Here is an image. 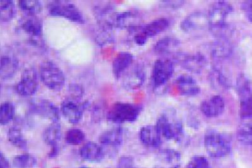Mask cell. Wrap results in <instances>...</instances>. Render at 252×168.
<instances>
[{
  "instance_id": "1",
  "label": "cell",
  "mask_w": 252,
  "mask_h": 168,
  "mask_svg": "<svg viewBox=\"0 0 252 168\" xmlns=\"http://www.w3.org/2000/svg\"><path fill=\"white\" fill-rule=\"evenodd\" d=\"M232 10V6L226 1H216L211 6L208 14L209 26L215 35L222 38L227 28L228 16Z\"/></svg>"
},
{
  "instance_id": "2",
  "label": "cell",
  "mask_w": 252,
  "mask_h": 168,
  "mask_svg": "<svg viewBox=\"0 0 252 168\" xmlns=\"http://www.w3.org/2000/svg\"><path fill=\"white\" fill-rule=\"evenodd\" d=\"M39 76L44 85L52 91H60L65 84L64 72L52 60H45L41 63Z\"/></svg>"
},
{
  "instance_id": "3",
  "label": "cell",
  "mask_w": 252,
  "mask_h": 168,
  "mask_svg": "<svg viewBox=\"0 0 252 168\" xmlns=\"http://www.w3.org/2000/svg\"><path fill=\"white\" fill-rule=\"evenodd\" d=\"M204 145L212 157H225L231 152V138L226 134L211 131L205 136Z\"/></svg>"
},
{
  "instance_id": "4",
  "label": "cell",
  "mask_w": 252,
  "mask_h": 168,
  "mask_svg": "<svg viewBox=\"0 0 252 168\" xmlns=\"http://www.w3.org/2000/svg\"><path fill=\"white\" fill-rule=\"evenodd\" d=\"M141 112V107L138 105L117 102L110 108L107 119L114 123H129L136 121Z\"/></svg>"
},
{
  "instance_id": "5",
  "label": "cell",
  "mask_w": 252,
  "mask_h": 168,
  "mask_svg": "<svg viewBox=\"0 0 252 168\" xmlns=\"http://www.w3.org/2000/svg\"><path fill=\"white\" fill-rule=\"evenodd\" d=\"M237 90L240 99V115L243 119L252 118V88L250 81L241 74L237 80Z\"/></svg>"
},
{
  "instance_id": "6",
  "label": "cell",
  "mask_w": 252,
  "mask_h": 168,
  "mask_svg": "<svg viewBox=\"0 0 252 168\" xmlns=\"http://www.w3.org/2000/svg\"><path fill=\"white\" fill-rule=\"evenodd\" d=\"M48 12L53 16L65 18L70 22L84 24L85 16L77 6L67 1H53L48 4Z\"/></svg>"
},
{
  "instance_id": "7",
  "label": "cell",
  "mask_w": 252,
  "mask_h": 168,
  "mask_svg": "<svg viewBox=\"0 0 252 168\" xmlns=\"http://www.w3.org/2000/svg\"><path fill=\"white\" fill-rule=\"evenodd\" d=\"M156 126L161 137L166 140H180L184 132L182 122L175 115L169 113L160 115L158 119Z\"/></svg>"
},
{
  "instance_id": "8",
  "label": "cell",
  "mask_w": 252,
  "mask_h": 168,
  "mask_svg": "<svg viewBox=\"0 0 252 168\" xmlns=\"http://www.w3.org/2000/svg\"><path fill=\"white\" fill-rule=\"evenodd\" d=\"M174 72L173 63L169 59H158L153 66V80L155 88H161L172 78Z\"/></svg>"
},
{
  "instance_id": "9",
  "label": "cell",
  "mask_w": 252,
  "mask_h": 168,
  "mask_svg": "<svg viewBox=\"0 0 252 168\" xmlns=\"http://www.w3.org/2000/svg\"><path fill=\"white\" fill-rule=\"evenodd\" d=\"M122 84L126 90H136L142 86L146 79L144 66L141 63L132 65L121 77Z\"/></svg>"
},
{
  "instance_id": "10",
  "label": "cell",
  "mask_w": 252,
  "mask_h": 168,
  "mask_svg": "<svg viewBox=\"0 0 252 168\" xmlns=\"http://www.w3.org/2000/svg\"><path fill=\"white\" fill-rule=\"evenodd\" d=\"M37 75L34 69H26L22 75L20 82L16 85V91L19 95L23 97H30L33 95L37 91Z\"/></svg>"
},
{
  "instance_id": "11",
  "label": "cell",
  "mask_w": 252,
  "mask_h": 168,
  "mask_svg": "<svg viewBox=\"0 0 252 168\" xmlns=\"http://www.w3.org/2000/svg\"><path fill=\"white\" fill-rule=\"evenodd\" d=\"M84 107L74 99H65L62 102L61 112L66 119L71 124L80 122L83 116Z\"/></svg>"
},
{
  "instance_id": "12",
  "label": "cell",
  "mask_w": 252,
  "mask_h": 168,
  "mask_svg": "<svg viewBox=\"0 0 252 168\" xmlns=\"http://www.w3.org/2000/svg\"><path fill=\"white\" fill-rule=\"evenodd\" d=\"M32 110L36 114L51 122H60V110L58 108L48 100H39L32 105Z\"/></svg>"
},
{
  "instance_id": "13",
  "label": "cell",
  "mask_w": 252,
  "mask_h": 168,
  "mask_svg": "<svg viewBox=\"0 0 252 168\" xmlns=\"http://www.w3.org/2000/svg\"><path fill=\"white\" fill-rule=\"evenodd\" d=\"M181 155L172 149H165L159 152L156 157L154 168H179Z\"/></svg>"
},
{
  "instance_id": "14",
  "label": "cell",
  "mask_w": 252,
  "mask_h": 168,
  "mask_svg": "<svg viewBox=\"0 0 252 168\" xmlns=\"http://www.w3.org/2000/svg\"><path fill=\"white\" fill-rule=\"evenodd\" d=\"M23 30L29 35L31 42L35 45H41L42 44V23L39 19L35 16H30L26 19L21 25Z\"/></svg>"
},
{
  "instance_id": "15",
  "label": "cell",
  "mask_w": 252,
  "mask_h": 168,
  "mask_svg": "<svg viewBox=\"0 0 252 168\" xmlns=\"http://www.w3.org/2000/svg\"><path fill=\"white\" fill-rule=\"evenodd\" d=\"M200 110L204 116L209 118L217 117L225 110V101L220 95H214L203 100Z\"/></svg>"
},
{
  "instance_id": "16",
  "label": "cell",
  "mask_w": 252,
  "mask_h": 168,
  "mask_svg": "<svg viewBox=\"0 0 252 168\" xmlns=\"http://www.w3.org/2000/svg\"><path fill=\"white\" fill-rule=\"evenodd\" d=\"M62 129L60 122H51L43 132V140L45 142L51 146V150L49 156L51 157L57 156L58 153L59 141L61 138Z\"/></svg>"
},
{
  "instance_id": "17",
  "label": "cell",
  "mask_w": 252,
  "mask_h": 168,
  "mask_svg": "<svg viewBox=\"0 0 252 168\" xmlns=\"http://www.w3.org/2000/svg\"><path fill=\"white\" fill-rule=\"evenodd\" d=\"M209 25L208 15L200 12H195L189 15L183 20L181 24V28L184 32H191L196 30H200Z\"/></svg>"
},
{
  "instance_id": "18",
  "label": "cell",
  "mask_w": 252,
  "mask_h": 168,
  "mask_svg": "<svg viewBox=\"0 0 252 168\" xmlns=\"http://www.w3.org/2000/svg\"><path fill=\"white\" fill-rule=\"evenodd\" d=\"M177 89L184 96H195L200 92V88L194 78L189 75H182L176 79Z\"/></svg>"
},
{
  "instance_id": "19",
  "label": "cell",
  "mask_w": 252,
  "mask_h": 168,
  "mask_svg": "<svg viewBox=\"0 0 252 168\" xmlns=\"http://www.w3.org/2000/svg\"><path fill=\"white\" fill-rule=\"evenodd\" d=\"M79 153L84 160L95 163L101 162L105 156L104 149L94 141H89L84 144L80 149Z\"/></svg>"
},
{
  "instance_id": "20",
  "label": "cell",
  "mask_w": 252,
  "mask_h": 168,
  "mask_svg": "<svg viewBox=\"0 0 252 168\" xmlns=\"http://www.w3.org/2000/svg\"><path fill=\"white\" fill-rule=\"evenodd\" d=\"M133 59V55L129 52H121L117 55L113 60V71L118 80L132 66Z\"/></svg>"
},
{
  "instance_id": "21",
  "label": "cell",
  "mask_w": 252,
  "mask_h": 168,
  "mask_svg": "<svg viewBox=\"0 0 252 168\" xmlns=\"http://www.w3.org/2000/svg\"><path fill=\"white\" fill-rule=\"evenodd\" d=\"M140 140L144 145L156 147L161 142V135L156 125H146L141 128Z\"/></svg>"
},
{
  "instance_id": "22",
  "label": "cell",
  "mask_w": 252,
  "mask_h": 168,
  "mask_svg": "<svg viewBox=\"0 0 252 168\" xmlns=\"http://www.w3.org/2000/svg\"><path fill=\"white\" fill-rule=\"evenodd\" d=\"M169 26V21L166 18H160L156 19L150 23L139 29V32L142 33L147 39L158 35L160 32L166 30Z\"/></svg>"
},
{
  "instance_id": "23",
  "label": "cell",
  "mask_w": 252,
  "mask_h": 168,
  "mask_svg": "<svg viewBox=\"0 0 252 168\" xmlns=\"http://www.w3.org/2000/svg\"><path fill=\"white\" fill-rule=\"evenodd\" d=\"M19 69V61L11 56H3L1 57L0 75L2 80H8L15 75Z\"/></svg>"
},
{
  "instance_id": "24",
  "label": "cell",
  "mask_w": 252,
  "mask_h": 168,
  "mask_svg": "<svg viewBox=\"0 0 252 168\" xmlns=\"http://www.w3.org/2000/svg\"><path fill=\"white\" fill-rule=\"evenodd\" d=\"M181 63L183 66L187 70L191 72H200L206 66V57L203 55L195 53L186 56L183 58Z\"/></svg>"
},
{
  "instance_id": "25",
  "label": "cell",
  "mask_w": 252,
  "mask_h": 168,
  "mask_svg": "<svg viewBox=\"0 0 252 168\" xmlns=\"http://www.w3.org/2000/svg\"><path fill=\"white\" fill-rule=\"evenodd\" d=\"M99 142L104 145L119 146L123 142V131L117 128L107 130L99 136Z\"/></svg>"
},
{
  "instance_id": "26",
  "label": "cell",
  "mask_w": 252,
  "mask_h": 168,
  "mask_svg": "<svg viewBox=\"0 0 252 168\" xmlns=\"http://www.w3.org/2000/svg\"><path fill=\"white\" fill-rule=\"evenodd\" d=\"M232 53V47L227 40L219 38L212 45V53L215 59H224Z\"/></svg>"
},
{
  "instance_id": "27",
  "label": "cell",
  "mask_w": 252,
  "mask_h": 168,
  "mask_svg": "<svg viewBox=\"0 0 252 168\" xmlns=\"http://www.w3.org/2000/svg\"><path fill=\"white\" fill-rule=\"evenodd\" d=\"M179 45V40L176 38L165 37L156 43L154 50L158 54H168L175 51Z\"/></svg>"
},
{
  "instance_id": "28",
  "label": "cell",
  "mask_w": 252,
  "mask_h": 168,
  "mask_svg": "<svg viewBox=\"0 0 252 168\" xmlns=\"http://www.w3.org/2000/svg\"><path fill=\"white\" fill-rule=\"evenodd\" d=\"M238 127L237 137L238 141L245 145H252V122L245 119Z\"/></svg>"
},
{
  "instance_id": "29",
  "label": "cell",
  "mask_w": 252,
  "mask_h": 168,
  "mask_svg": "<svg viewBox=\"0 0 252 168\" xmlns=\"http://www.w3.org/2000/svg\"><path fill=\"white\" fill-rule=\"evenodd\" d=\"M8 140L13 145L20 149L27 148V141L22 132L21 128L19 126H13L10 128L8 133Z\"/></svg>"
},
{
  "instance_id": "30",
  "label": "cell",
  "mask_w": 252,
  "mask_h": 168,
  "mask_svg": "<svg viewBox=\"0 0 252 168\" xmlns=\"http://www.w3.org/2000/svg\"><path fill=\"white\" fill-rule=\"evenodd\" d=\"M19 7L23 13L29 16H34L40 13L42 9V3L37 0H20Z\"/></svg>"
},
{
  "instance_id": "31",
  "label": "cell",
  "mask_w": 252,
  "mask_h": 168,
  "mask_svg": "<svg viewBox=\"0 0 252 168\" xmlns=\"http://www.w3.org/2000/svg\"><path fill=\"white\" fill-rule=\"evenodd\" d=\"M15 12L14 1L2 0L0 1V19L2 22L12 20L15 16Z\"/></svg>"
},
{
  "instance_id": "32",
  "label": "cell",
  "mask_w": 252,
  "mask_h": 168,
  "mask_svg": "<svg viewBox=\"0 0 252 168\" xmlns=\"http://www.w3.org/2000/svg\"><path fill=\"white\" fill-rule=\"evenodd\" d=\"M13 165L16 168H33L37 163L36 157L30 153H23V154L16 156L13 159Z\"/></svg>"
},
{
  "instance_id": "33",
  "label": "cell",
  "mask_w": 252,
  "mask_h": 168,
  "mask_svg": "<svg viewBox=\"0 0 252 168\" xmlns=\"http://www.w3.org/2000/svg\"><path fill=\"white\" fill-rule=\"evenodd\" d=\"M15 116V107L11 102L2 103L0 108V123L2 125H8Z\"/></svg>"
},
{
  "instance_id": "34",
  "label": "cell",
  "mask_w": 252,
  "mask_h": 168,
  "mask_svg": "<svg viewBox=\"0 0 252 168\" xmlns=\"http://www.w3.org/2000/svg\"><path fill=\"white\" fill-rule=\"evenodd\" d=\"M85 140V134L79 128H71L66 133L65 140L67 144L78 145Z\"/></svg>"
},
{
  "instance_id": "35",
  "label": "cell",
  "mask_w": 252,
  "mask_h": 168,
  "mask_svg": "<svg viewBox=\"0 0 252 168\" xmlns=\"http://www.w3.org/2000/svg\"><path fill=\"white\" fill-rule=\"evenodd\" d=\"M211 77H212V81L214 85L220 87L221 88H228L229 87L230 84L228 78L218 68L212 69Z\"/></svg>"
},
{
  "instance_id": "36",
  "label": "cell",
  "mask_w": 252,
  "mask_h": 168,
  "mask_svg": "<svg viewBox=\"0 0 252 168\" xmlns=\"http://www.w3.org/2000/svg\"><path fill=\"white\" fill-rule=\"evenodd\" d=\"M187 168H211V165L204 156H194L190 159Z\"/></svg>"
},
{
  "instance_id": "37",
  "label": "cell",
  "mask_w": 252,
  "mask_h": 168,
  "mask_svg": "<svg viewBox=\"0 0 252 168\" xmlns=\"http://www.w3.org/2000/svg\"><path fill=\"white\" fill-rule=\"evenodd\" d=\"M117 168H136L133 158L131 156H122L118 162Z\"/></svg>"
},
{
  "instance_id": "38",
  "label": "cell",
  "mask_w": 252,
  "mask_h": 168,
  "mask_svg": "<svg viewBox=\"0 0 252 168\" xmlns=\"http://www.w3.org/2000/svg\"><path fill=\"white\" fill-rule=\"evenodd\" d=\"M242 8H243L247 19L252 22V1H244L242 4Z\"/></svg>"
},
{
  "instance_id": "39",
  "label": "cell",
  "mask_w": 252,
  "mask_h": 168,
  "mask_svg": "<svg viewBox=\"0 0 252 168\" xmlns=\"http://www.w3.org/2000/svg\"><path fill=\"white\" fill-rule=\"evenodd\" d=\"M70 93L74 96V98H80L83 95V88L79 84H72L70 85Z\"/></svg>"
},
{
  "instance_id": "40",
  "label": "cell",
  "mask_w": 252,
  "mask_h": 168,
  "mask_svg": "<svg viewBox=\"0 0 252 168\" xmlns=\"http://www.w3.org/2000/svg\"><path fill=\"white\" fill-rule=\"evenodd\" d=\"M147 40L148 39L139 31L137 32V33H135V36H134V41L139 46L144 45L147 43Z\"/></svg>"
},
{
  "instance_id": "41",
  "label": "cell",
  "mask_w": 252,
  "mask_h": 168,
  "mask_svg": "<svg viewBox=\"0 0 252 168\" xmlns=\"http://www.w3.org/2000/svg\"><path fill=\"white\" fill-rule=\"evenodd\" d=\"M10 163L8 162V159L6 156L3 154V153H1L0 156V168H10Z\"/></svg>"
},
{
  "instance_id": "42",
  "label": "cell",
  "mask_w": 252,
  "mask_h": 168,
  "mask_svg": "<svg viewBox=\"0 0 252 168\" xmlns=\"http://www.w3.org/2000/svg\"><path fill=\"white\" fill-rule=\"evenodd\" d=\"M87 168V167H81V168Z\"/></svg>"
}]
</instances>
